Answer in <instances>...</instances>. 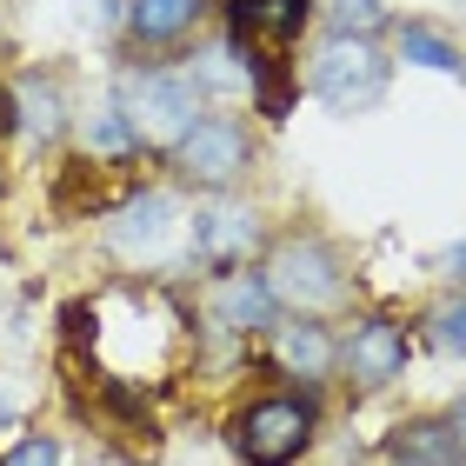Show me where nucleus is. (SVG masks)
I'll return each instance as SVG.
<instances>
[{"mask_svg":"<svg viewBox=\"0 0 466 466\" xmlns=\"http://www.w3.org/2000/svg\"><path fill=\"white\" fill-rule=\"evenodd\" d=\"M253 240H260V220L247 214V207H207L194 214V260L200 267H240Z\"/></svg>","mask_w":466,"mask_h":466,"instance_id":"nucleus-7","label":"nucleus"},{"mask_svg":"<svg viewBox=\"0 0 466 466\" xmlns=\"http://www.w3.org/2000/svg\"><path fill=\"white\" fill-rule=\"evenodd\" d=\"M60 120H67V100H60V87L47 74H34V80H20V87H14V127H20V134L54 140Z\"/></svg>","mask_w":466,"mask_h":466,"instance_id":"nucleus-12","label":"nucleus"},{"mask_svg":"<svg viewBox=\"0 0 466 466\" xmlns=\"http://www.w3.org/2000/svg\"><path fill=\"white\" fill-rule=\"evenodd\" d=\"M307 20H313V0H233V34L240 40H273V47H287Z\"/></svg>","mask_w":466,"mask_h":466,"instance_id":"nucleus-11","label":"nucleus"},{"mask_svg":"<svg viewBox=\"0 0 466 466\" xmlns=\"http://www.w3.org/2000/svg\"><path fill=\"white\" fill-rule=\"evenodd\" d=\"M0 466H60V447H54V440H20V447H7V460H0Z\"/></svg>","mask_w":466,"mask_h":466,"instance_id":"nucleus-18","label":"nucleus"},{"mask_svg":"<svg viewBox=\"0 0 466 466\" xmlns=\"http://www.w3.org/2000/svg\"><path fill=\"white\" fill-rule=\"evenodd\" d=\"M74 7H80V20H94V27H100V20H114V0H74Z\"/></svg>","mask_w":466,"mask_h":466,"instance_id":"nucleus-20","label":"nucleus"},{"mask_svg":"<svg viewBox=\"0 0 466 466\" xmlns=\"http://www.w3.org/2000/svg\"><path fill=\"white\" fill-rule=\"evenodd\" d=\"M347 373L360 387H387V380L407 373V333L393 320H360L347 333Z\"/></svg>","mask_w":466,"mask_h":466,"instance_id":"nucleus-6","label":"nucleus"},{"mask_svg":"<svg viewBox=\"0 0 466 466\" xmlns=\"http://www.w3.org/2000/svg\"><path fill=\"white\" fill-rule=\"evenodd\" d=\"M307 440H313V407H300V400H260V407H247L233 420V447H240L253 466L300 460Z\"/></svg>","mask_w":466,"mask_h":466,"instance_id":"nucleus-5","label":"nucleus"},{"mask_svg":"<svg viewBox=\"0 0 466 466\" xmlns=\"http://www.w3.org/2000/svg\"><path fill=\"white\" fill-rule=\"evenodd\" d=\"M167 240H174V207H167V194H140L114 227V247L127 260H154Z\"/></svg>","mask_w":466,"mask_h":466,"instance_id":"nucleus-10","label":"nucleus"},{"mask_svg":"<svg viewBox=\"0 0 466 466\" xmlns=\"http://www.w3.org/2000/svg\"><path fill=\"white\" fill-rule=\"evenodd\" d=\"M174 167H180V180H194V187H233L253 167V140H247L240 120L207 114L174 140Z\"/></svg>","mask_w":466,"mask_h":466,"instance_id":"nucleus-4","label":"nucleus"},{"mask_svg":"<svg viewBox=\"0 0 466 466\" xmlns=\"http://www.w3.org/2000/svg\"><path fill=\"white\" fill-rule=\"evenodd\" d=\"M200 20V0H127V27L140 40H180Z\"/></svg>","mask_w":466,"mask_h":466,"instance_id":"nucleus-13","label":"nucleus"},{"mask_svg":"<svg viewBox=\"0 0 466 466\" xmlns=\"http://www.w3.org/2000/svg\"><path fill=\"white\" fill-rule=\"evenodd\" d=\"M380 20H387V14H380V0H333V27H340V34H360V40H367Z\"/></svg>","mask_w":466,"mask_h":466,"instance_id":"nucleus-17","label":"nucleus"},{"mask_svg":"<svg viewBox=\"0 0 466 466\" xmlns=\"http://www.w3.org/2000/svg\"><path fill=\"white\" fill-rule=\"evenodd\" d=\"M313 94L327 100L333 114H367L380 94H387V54L360 34H333L320 54H313Z\"/></svg>","mask_w":466,"mask_h":466,"instance_id":"nucleus-2","label":"nucleus"},{"mask_svg":"<svg viewBox=\"0 0 466 466\" xmlns=\"http://www.w3.org/2000/svg\"><path fill=\"white\" fill-rule=\"evenodd\" d=\"M433 327H440V340H447V347H466V300H453Z\"/></svg>","mask_w":466,"mask_h":466,"instance_id":"nucleus-19","label":"nucleus"},{"mask_svg":"<svg viewBox=\"0 0 466 466\" xmlns=\"http://www.w3.org/2000/svg\"><path fill=\"white\" fill-rule=\"evenodd\" d=\"M194 80L187 74H160V67H140V74H120V120L134 127L140 140H167L174 147L187 127H194Z\"/></svg>","mask_w":466,"mask_h":466,"instance_id":"nucleus-3","label":"nucleus"},{"mask_svg":"<svg viewBox=\"0 0 466 466\" xmlns=\"http://www.w3.org/2000/svg\"><path fill=\"white\" fill-rule=\"evenodd\" d=\"M453 433H460V447H466V393H460V407H453Z\"/></svg>","mask_w":466,"mask_h":466,"instance_id":"nucleus-22","label":"nucleus"},{"mask_svg":"<svg viewBox=\"0 0 466 466\" xmlns=\"http://www.w3.org/2000/svg\"><path fill=\"white\" fill-rule=\"evenodd\" d=\"M393 466H466V447L453 433V420H413L387 440Z\"/></svg>","mask_w":466,"mask_h":466,"instance_id":"nucleus-9","label":"nucleus"},{"mask_svg":"<svg viewBox=\"0 0 466 466\" xmlns=\"http://www.w3.org/2000/svg\"><path fill=\"white\" fill-rule=\"evenodd\" d=\"M260 280H267V293H273V307H293L300 320L347 300V267H340V253H333L327 240H313V233H287V240L273 247V260H267Z\"/></svg>","mask_w":466,"mask_h":466,"instance_id":"nucleus-1","label":"nucleus"},{"mask_svg":"<svg viewBox=\"0 0 466 466\" xmlns=\"http://www.w3.org/2000/svg\"><path fill=\"white\" fill-rule=\"evenodd\" d=\"M400 54H407L413 67H433V74H466V54L447 47L433 27H407V34H400Z\"/></svg>","mask_w":466,"mask_h":466,"instance_id":"nucleus-15","label":"nucleus"},{"mask_svg":"<svg viewBox=\"0 0 466 466\" xmlns=\"http://www.w3.org/2000/svg\"><path fill=\"white\" fill-rule=\"evenodd\" d=\"M280 367L307 373V380H320V373L333 367V340H327V327H313V320L280 327Z\"/></svg>","mask_w":466,"mask_h":466,"instance_id":"nucleus-14","label":"nucleus"},{"mask_svg":"<svg viewBox=\"0 0 466 466\" xmlns=\"http://www.w3.org/2000/svg\"><path fill=\"white\" fill-rule=\"evenodd\" d=\"M87 147H94V154H140V134L120 120V107H100L87 120Z\"/></svg>","mask_w":466,"mask_h":466,"instance_id":"nucleus-16","label":"nucleus"},{"mask_svg":"<svg viewBox=\"0 0 466 466\" xmlns=\"http://www.w3.org/2000/svg\"><path fill=\"white\" fill-rule=\"evenodd\" d=\"M214 320L233 327V333H260V327H273V293H267L260 273H240V267L220 273V287H214Z\"/></svg>","mask_w":466,"mask_h":466,"instance_id":"nucleus-8","label":"nucleus"},{"mask_svg":"<svg viewBox=\"0 0 466 466\" xmlns=\"http://www.w3.org/2000/svg\"><path fill=\"white\" fill-rule=\"evenodd\" d=\"M447 273H453V280H460V273H466V240H460V247L447 253Z\"/></svg>","mask_w":466,"mask_h":466,"instance_id":"nucleus-21","label":"nucleus"}]
</instances>
